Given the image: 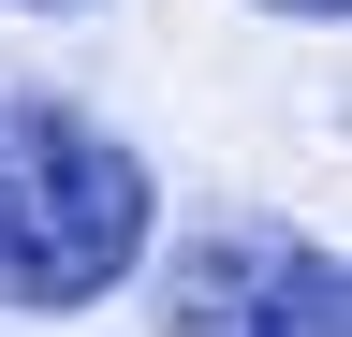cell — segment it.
<instances>
[{
    "instance_id": "6da1fadb",
    "label": "cell",
    "mask_w": 352,
    "mask_h": 337,
    "mask_svg": "<svg viewBox=\"0 0 352 337\" xmlns=\"http://www.w3.org/2000/svg\"><path fill=\"white\" fill-rule=\"evenodd\" d=\"M147 235H162L147 147L59 89H0V308H30V323L103 308L147 264Z\"/></svg>"
},
{
    "instance_id": "7a4b0ae2",
    "label": "cell",
    "mask_w": 352,
    "mask_h": 337,
    "mask_svg": "<svg viewBox=\"0 0 352 337\" xmlns=\"http://www.w3.org/2000/svg\"><path fill=\"white\" fill-rule=\"evenodd\" d=\"M162 337H352V279L279 220H191L162 249Z\"/></svg>"
},
{
    "instance_id": "3957f363",
    "label": "cell",
    "mask_w": 352,
    "mask_h": 337,
    "mask_svg": "<svg viewBox=\"0 0 352 337\" xmlns=\"http://www.w3.org/2000/svg\"><path fill=\"white\" fill-rule=\"evenodd\" d=\"M264 15H294V30H338V15H352V0H264Z\"/></svg>"
},
{
    "instance_id": "277c9868",
    "label": "cell",
    "mask_w": 352,
    "mask_h": 337,
    "mask_svg": "<svg viewBox=\"0 0 352 337\" xmlns=\"http://www.w3.org/2000/svg\"><path fill=\"white\" fill-rule=\"evenodd\" d=\"M15 15H88V0H15Z\"/></svg>"
}]
</instances>
